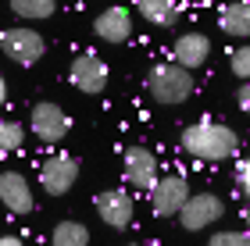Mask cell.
Listing matches in <instances>:
<instances>
[{
  "label": "cell",
  "mask_w": 250,
  "mask_h": 246,
  "mask_svg": "<svg viewBox=\"0 0 250 246\" xmlns=\"http://www.w3.org/2000/svg\"><path fill=\"white\" fill-rule=\"evenodd\" d=\"M172 57H175L179 68H186V72L204 68V61L211 57V39L204 36V32H183V36L172 43Z\"/></svg>",
  "instance_id": "obj_12"
},
{
  "label": "cell",
  "mask_w": 250,
  "mask_h": 246,
  "mask_svg": "<svg viewBox=\"0 0 250 246\" xmlns=\"http://www.w3.org/2000/svg\"><path fill=\"white\" fill-rule=\"evenodd\" d=\"M68 79H72V86L79 93L97 96L107 89V64H104V57H97V50H83V54H75L72 68H68Z\"/></svg>",
  "instance_id": "obj_6"
},
{
  "label": "cell",
  "mask_w": 250,
  "mask_h": 246,
  "mask_svg": "<svg viewBox=\"0 0 250 246\" xmlns=\"http://www.w3.org/2000/svg\"><path fill=\"white\" fill-rule=\"evenodd\" d=\"M93 32L104 43H125L132 36V15L125 7H107V11H100V15H97Z\"/></svg>",
  "instance_id": "obj_13"
},
{
  "label": "cell",
  "mask_w": 250,
  "mask_h": 246,
  "mask_svg": "<svg viewBox=\"0 0 250 246\" xmlns=\"http://www.w3.org/2000/svg\"><path fill=\"white\" fill-rule=\"evenodd\" d=\"M236 182H240V189L250 196V157H243L240 164H236Z\"/></svg>",
  "instance_id": "obj_21"
},
{
  "label": "cell",
  "mask_w": 250,
  "mask_h": 246,
  "mask_svg": "<svg viewBox=\"0 0 250 246\" xmlns=\"http://www.w3.org/2000/svg\"><path fill=\"white\" fill-rule=\"evenodd\" d=\"M225 214V204H222V196H214V193H189V200L183 204V210H179V221H183V228L186 232H204L208 225H214Z\"/></svg>",
  "instance_id": "obj_7"
},
{
  "label": "cell",
  "mask_w": 250,
  "mask_h": 246,
  "mask_svg": "<svg viewBox=\"0 0 250 246\" xmlns=\"http://www.w3.org/2000/svg\"><path fill=\"white\" fill-rule=\"evenodd\" d=\"M0 246H25L21 236H0Z\"/></svg>",
  "instance_id": "obj_23"
},
{
  "label": "cell",
  "mask_w": 250,
  "mask_h": 246,
  "mask_svg": "<svg viewBox=\"0 0 250 246\" xmlns=\"http://www.w3.org/2000/svg\"><path fill=\"white\" fill-rule=\"evenodd\" d=\"M229 68H232V75H236V79L250 82V43H247V47H240V50H232Z\"/></svg>",
  "instance_id": "obj_19"
},
{
  "label": "cell",
  "mask_w": 250,
  "mask_h": 246,
  "mask_svg": "<svg viewBox=\"0 0 250 246\" xmlns=\"http://www.w3.org/2000/svg\"><path fill=\"white\" fill-rule=\"evenodd\" d=\"M93 207H97V214L107 228H129L132 214H136V204H132V196L125 193V189H104V193L93 200Z\"/></svg>",
  "instance_id": "obj_10"
},
{
  "label": "cell",
  "mask_w": 250,
  "mask_h": 246,
  "mask_svg": "<svg viewBox=\"0 0 250 246\" xmlns=\"http://www.w3.org/2000/svg\"><path fill=\"white\" fill-rule=\"evenodd\" d=\"M236 104H240L243 114H250V82H243L240 89H236Z\"/></svg>",
  "instance_id": "obj_22"
},
{
  "label": "cell",
  "mask_w": 250,
  "mask_h": 246,
  "mask_svg": "<svg viewBox=\"0 0 250 246\" xmlns=\"http://www.w3.org/2000/svg\"><path fill=\"white\" fill-rule=\"evenodd\" d=\"M11 11L21 21H43L58 11V0H11Z\"/></svg>",
  "instance_id": "obj_17"
},
{
  "label": "cell",
  "mask_w": 250,
  "mask_h": 246,
  "mask_svg": "<svg viewBox=\"0 0 250 246\" xmlns=\"http://www.w3.org/2000/svg\"><path fill=\"white\" fill-rule=\"evenodd\" d=\"M21 143H25V125L15 121V118H0V157L18 153Z\"/></svg>",
  "instance_id": "obj_18"
},
{
  "label": "cell",
  "mask_w": 250,
  "mask_h": 246,
  "mask_svg": "<svg viewBox=\"0 0 250 246\" xmlns=\"http://www.w3.org/2000/svg\"><path fill=\"white\" fill-rule=\"evenodd\" d=\"M0 204H4L11 214H29V210L36 207L32 186L25 182L21 171H0Z\"/></svg>",
  "instance_id": "obj_11"
},
{
  "label": "cell",
  "mask_w": 250,
  "mask_h": 246,
  "mask_svg": "<svg viewBox=\"0 0 250 246\" xmlns=\"http://www.w3.org/2000/svg\"><path fill=\"white\" fill-rule=\"evenodd\" d=\"M218 25L232 39H250V0H232L218 11Z\"/></svg>",
  "instance_id": "obj_14"
},
{
  "label": "cell",
  "mask_w": 250,
  "mask_h": 246,
  "mask_svg": "<svg viewBox=\"0 0 250 246\" xmlns=\"http://www.w3.org/2000/svg\"><path fill=\"white\" fill-rule=\"evenodd\" d=\"M0 50H4L15 64L29 68V64H36L43 54H47V39H43L36 29L18 25V29H4L0 32Z\"/></svg>",
  "instance_id": "obj_4"
},
{
  "label": "cell",
  "mask_w": 250,
  "mask_h": 246,
  "mask_svg": "<svg viewBox=\"0 0 250 246\" xmlns=\"http://www.w3.org/2000/svg\"><path fill=\"white\" fill-rule=\"evenodd\" d=\"M29 129H32V136H36L40 143H50V147H58V143L68 139L72 118H68L58 104H50V100H40V104H32V111H29Z\"/></svg>",
  "instance_id": "obj_3"
},
{
  "label": "cell",
  "mask_w": 250,
  "mask_h": 246,
  "mask_svg": "<svg viewBox=\"0 0 250 246\" xmlns=\"http://www.w3.org/2000/svg\"><path fill=\"white\" fill-rule=\"evenodd\" d=\"M50 246H89V228L83 221H58L50 232Z\"/></svg>",
  "instance_id": "obj_16"
},
{
  "label": "cell",
  "mask_w": 250,
  "mask_h": 246,
  "mask_svg": "<svg viewBox=\"0 0 250 246\" xmlns=\"http://www.w3.org/2000/svg\"><path fill=\"white\" fill-rule=\"evenodd\" d=\"M146 89H150V96L157 104H186L193 96V89H197V82H193V72L179 68L172 61V64H154L150 75H146Z\"/></svg>",
  "instance_id": "obj_2"
},
{
  "label": "cell",
  "mask_w": 250,
  "mask_h": 246,
  "mask_svg": "<svg viewBox=\"0 0 250 246\" xmlns=\"http://www.w3.org/2000/svg\"><path fill=\"white\" fill-rule=\"evenodd\" d=\"M208 246H250V232H240V228L214 232V236L208 239Z\"/></svg>",
  "instance_id": "obj_20"
},
{
  "label": "cell",
  "mask_w": 250,
  "mask_h": 246,
  "mask_svg": "<svg viewBox=\"0 0 250 246\" xmlns=\"http://www.w3.org/2000/svg\"><path fill=\"white\" fill-rule=\"evenodd\" d=\"M122 171H125V182L132 189H143V193H150L154 182H157V157L146 147H125L122 153Z\"/></svg>",
  "instance_id": "obj_9"
},
{
  "label": "cell",
  "mask_w": 250,
  "mask_h": 246,
  "mask_svg": "<svg viewBox=\"0 0 250 246\" xmlns=\"http://www.w3.org/2000/svg\"><path fill=\"white\" fill-rule=\"evenodd\" d=\"M75 182H79V161L68 153H50L40 164V189L47 196H68Z\"/></svg>",
  "instance_id": "obj_5"
},
{
  "label": "cell",
  "mask_w": 250,
  "mask_h": 246,
  "mask_svg": "<svg viewBox=\"0 0 250 246\" xmlns=\"http://www.w3.org/2000/svg\"><path fill=\"white\" fill-rule=\"evenodd\" d=\"M247 232H250V207H247Z\"/></svg>",
  "instance_id": "obj_25"
},
{
  "label": "cell",
  "mask_w": 250,
  "mask_h": 246,
  "mask_svg": "<svg viewBox=\"0 0 250 246\" xmlns=\"http://www.w3.org/2000/svg\"><path fill=\"white\" fill-rule=\"evenodd\" d=\"M125 246H143V243H125Z\"/></svg>",
  "instance_id": "obj_27"
},
{
  "label": "cell",
  "mask_w": 250,
  "mask_h": 246,
  "mask_svg": "<svg viewBox=\"0 0 250 246\" xmlns=\"http://www.w3.org/2000/svg\"><path fill=\"white\" fill-rule=\"evenodd\" d=\"M189 200V182L186 175H168V178H157L154 189H150V207L157 218H175L183 204Z\"/></svg>",
  "instance_id": "obj_8"
},
{
  "label": "cell",
  "mask_w": 250,
  "mask_h": 246,
  "mask_svg": "<svg viewBox=\"0 0 250 246\" xmlns=\"http://www.w3.org/2000/svg\"><path fill=\"white\" fill-rule=\"evenodd\" d=\"M189 4H208V0H189Z\"/></svg>",
  "instance_id": "obj_26"
},
{
  "label": "cell",
  "mask_w": 250,
  "mask_h": 246,
  "mask_svg": "<svg viewBox=\"0 0 250 246\" xmlns=\"http://www.w3.org/2000/svg\"><path fill=\"white\" fill-rule=\"evenodd\" d=\"M183 150L197 161H225L232 153H240V136L222 121L204 118L183 129Z\"/></svg>",
  "instance_id": "obj_1"
},
{
  "label": "cell",
  "mask_w": 250,
  "mask_h": 246,
  "mask_svg": "<svg viewBox=\"0 0 250 246\" xmlns=\"http://www.w3.org/2000/svg\"><path fill=\"white\" fill-rule=\"evenodd\" d=\"M132 7L140 11V15L150 21V25H175L179 15H183V7H179V0H132Z\"/></svg>",
  "instance_id": "obj_15"
},
{
  "label": "cell",
  "mask_w": 250,
  "mask_h": 246,
  "mask_svg": "<svg viewBox=\"0 0 250 246\" xmlns=\"http://www.w3.org/2000/svg\"><path fill=\"white\" fill-rule=\"evenodd\" d=\"M7 100V82H4V72H0V104Z\"/></svg>",
  "instance_id": "obj_24"
}]
</instances>
